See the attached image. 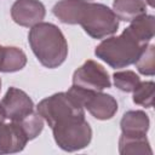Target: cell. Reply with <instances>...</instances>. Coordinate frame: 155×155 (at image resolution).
<instances>
[{"label": "cell", "instance_id": "obj_1", "mask_svg": "<svg viewBox=\"0 0 155 155\" xmlns=\"http://www.w3.org/2000/svg\"><path fill=\"white\" fill-rule=\"evenodd\" d=\"M28 42L38 61L48 69L58 68L68 57V42L53 23L40 22L30 28Z\"/></svg>", "mask_w": 155, "mask_h": 155}, {"label": "cell", "instance_id": "obj_2", "mask_svg": "<svg viewBox=\"0 0 155 155\" xmlns=\"http://www.w3.org/2000/svg\"><path fill=\"white\" fill-rule=\"evenodd\" d=\"M145 46L126 28L119 36L104 39L94 48V54L109 67L119 69L134 64Z\"/></svg>", "mask_w": 155, "mask_h": 155}, {"label": "cell", "instance_id": "obj_3", "mask_svg": "<svg viewBox=\"0 0 155 155\" xmlns=\"http://www.w3.org/2000/svg\"><path fill=\"white\" fill-rule=\"evenodd\" d=\"M78 24L82 27L88 36L101 40L117 31L119 18L107 5L84 0Z\"/></svg>", "mask_w": 155, "mask_h": 155}, {"label": "cell", "instance_id": "obj_4", "mask_svg": "<svg viewBox=\"0 0 155 155\" xmlns=\"http://www.w3.org/2000/svg\"><path fill=\"white\" fill-rule=\"evenodd\" d=\"M51 128L56 144L68 153L81 150L92 140V128L85 117L65 119Z\"/></svg>", "mask_w": 155, "mask_h": 155}, {"label": "cell", "instance_id": "obj_5", "mask_svg": "<svg viewBox=\"0 0 155 155\" xmlns=\"http://www.w3.org/2000/svg\"><path fill=\"white\" fill-rule=\"evenodd\" d=\"M36 113L50 127L65 119L85 117L84 107L68 91L54 93L40 101L36 105Z\"/></svg>", "mask_w": 155, "mask_h": 155}, {"label": "cell", "instance_id": "obj_6", "mask_svg": "<svg viewBox=\"0 0 155 155\" xmlns=\"http://www.w3.org/2000/svg\"><path fill=\"white\" fill-rule=\"evenodd\" d=\"M68 92L97 120H109L119 109L116 99L102 91H90L71 85Z\"/></svg>", "mask_w": 155, "mask_h": 155}, {"label": "cell", "instance_id": "obj_7", "mask_svg": "<svg viewBox=\"0 0 155 155\" xmlns=\"http://www.w3.org/2000/svg\"><path fill=\"white\" fill-rule=\"evenodd\" d=\"M73 85L90 91H103L111 86L107 69L93 59H87L73 74Z\"/></svg>", "mask_w": 155, "mask_h": 155}, {"label": "cell", "instance_id": "obj_8", "mask_svg": "<svg viewBox=\"0 0 155 155\" xmlns=\"http://www.w3.org/2000/svg\"><path fill=\"white\" fill-rule=\"evenodd\" d=\"M0 105L5 113L6 119L11 121H19L34 111V102L21 88L10 87L2 97Z\"/></svg>", "mask_w": 155, "mask_h": 155}, {"label": "cell", "instance_id": "obj_9", "mask_svg": "<svg viewBox=\"0 0 155 155\" xmlns=\"http://www.w3.org/2000/svg\"><path fill=\"white\" fill-rule=\"evenodd\" d=\"M45 15V5L39 0H16L11 7L13 22L21 27L31 28L42 22Z\"/></svg>", "mask_w": 155, "mask_h": 155}, {"label": "cell", "instance_id": "obj_10", "mask_svg": "<svg viewBox=\"0 0 155 155\" xmlns=\"http://www.w3.org/2000/svg\"><path fill=\"white\" fill-rule=\"evenodd\" d=\"M29 142L21 125L16 121L0 125V155L22 151Z\"/></svg>", "mask_w": 155, "mask_h": 155}, {"label": "cell", "instance_id": "obj_11", "mask_svg": "<svg viewBox=\"0 0 155 155\" xmlns=\"http://www.w3.org/2000/svg\"><path fill=\"white\" fill-rule=\"evenodd\" d=\"M150 120L143 110H128L126 111L120 121L121 134L127 137H143L149 131Z\"/></svg>", "mask_w": 155, "mask_h": 155}, {"label": "cell", "instance_id": "obj_12", "mask_svg": "<svg viewBox=\"0 0 155 155\" xmlns=\"http://www.w3.org/2000/svg\"><path fill=\"white\" fill-rule=\"evenodd\" d=\"M130 33L142 44L148 45L154 38L155 33V17L153 15H142L131 21L127 27Z\"/></svg>", "mask_w": 155, "mask_h": 155}, {"label": "cell", "instance_id": "obj_13", "mask_svg": "<svg viewBox=\"0 0 155 155\" xmlns=\"http://www.w3.org/2000/svg\"><path fill=\"white\" fill-rule=\"evenodd\" d=\"M111 10L120 21L131 22L147 13V4L144 0H114Z\"/></svg>", "mask_w": 155, "mask_h": 155}, {"label": "cell", "instance_id": "obj_14", "mask_svg": "<svg viewBox=\"0 0 155 155\" xmlns=\"http://www.w3.org/2000/svg\"><path fill=\"white\" fill-rule=\"evenodd\" d=\"M119 153L121 155H153L147 136L127 137L121 134L119 138Z\"/></svg>", "mask_w": 155, "mask_h": 155}, {"label": "cell", "instance_id": "obj_15", "mask_svg": "<svg viewBox=\"0 0 155 155\" xmlns=\"http://www.w3.org/2000/svg\"><path fill=\"white\" fill-rule=\"evenodd\" d=\"M84 0H59L52 8L53 15L64 24H78Z\"/></svg>", "mask_w": 155, "mask_h": 155}, {"label": "cell", "instance_id": "obj_16", "mask_svg": "<svg viewBox=\"0 0 155 155\" xmlns=\"http://www.w3.org/2000/svg\"><path fill=\"white\" fill-rule=\"evenodd\" d=\"M27 64V54L23 50L15 46H6L5 63L2 73H15L22 70Z\"/></svg>", "mask_w": 155, "mask_h": 155}, {"label": "cell", "instance_id": "obj_17", "mask_svg": "<svg viewBox=\"0 0 155 155\" xmlns=\"http://www.w3.org/2000/svg\"><path fill=\"white\" fill-rule=\"evenodd\" d=\"M114 85L122 92H133L140 84V78L132 70H121L113 74Z\"/></svg>", "mask_w": 155, "mask_h": 155}, {"label": "cell", "instance_id": "obj_18", "mask_svg": "<svg viewBox=\"0 0 155 155\" xmlns=\"http://www.w3.org/2000/svg\"><path fill=\"white\" fill-rule=\"evenodd\" d=\"M134 64L140 74L153 76L155 74V46L153 44H148Z\"/></svg>", "mask_w": 155, "mask_h": 155}, {"label": "cell", "instance_id": "obj_19", "mask_svg": "<svg viewBox=\"0 0 155 155\" xmlns=\"http://www.w3.org/2000/svg\"><path fill=\"white\" fill-rule=\"evenodd\" d=\"M154 81H140V84L133 91V103L144 108H151L154 104Z\"/></svg>", "mask_w": 155, "mask_h": 155}, {"label": "cell", "instance_id": "obj_20", "mask_svg": "<svg viewBox=\"0 0 155 155\" xmlns=\"http://www.w3.org/2000/svg\"><path fill=\"white\" fill-rule=\"evenodd\" d=\"M16 122H18L21 125V127L23 128V131L27 134L29 140L36 138L44 130V119L36 111L30 113L29 115H27L25 117H23L19 121H16Z\"/></svg>", "mask_w": 155, "mask_h": 155}, {"label": "cell", "instance_id": "obj_21", "mask_svg": "<svg viewBox=\"0 0 155 155\" xmlns=\"http://www.w3.org/2000/svg\"><path fill=\"white\" fill-rule=\"evenodd\" d=\"M5 56H6V46L0 45V71L2 73L4 63H5Z\"/></svg>", "mask_w": 155, "mask_h": 155}, {"label": "cell", "instance_id": "obj_22", "mask_svg": "<svg viewBox=\"0 0 155 155\" xmlns=\"http://www.w3.org/2000/svg\"><path fill=\"white\" fill-rule=\"evenodd\" d=\"M5 120H6V116H5V113H4V110H2V108H1V105H0V125L4 124Z\"/></svg>", "mask_w": 155, "mask_h": 155}, {"label": "cell", "instance_id": "obj_23", "mask_svg": "<svg viewBox=\"0 0 155 155\" xmlns=\"http://www.w3.org/2000/svg\"><path fill=\"white\" fill-rule=\"evenodd\" d=\"M147 2H148V4H149V5L151 6V7L154 6V2H153V0H147Z\"/></svg>", "mask_w": 155, "mask_h": 155}, {"label": "cell", "instance_id": "obj_24", "mask_svg": "<svg viewBox=\"0 0 155 155\" xmlns=\"http://www.w3.org/2000/svg\"><path fill=\"white\" fill-rule=\"evenodd\" d=\"M0 91H1V79H0Z\"/></svg>", "mask_w": 155, "mask_h": 155}, {"label": "cell", "instance_id": "obj_25", "mask_svg": "<svg viewBox=\"0 0 155 155\" xmlns=\"http://www.w3.org/2000/svg\"><path fill=\"white\" fill-rule=\"evenodd\" d=\"M85 1H90V0H85Z\"/></svg>", "mask_w": 155, "mask_h": 155}]
</instances>
